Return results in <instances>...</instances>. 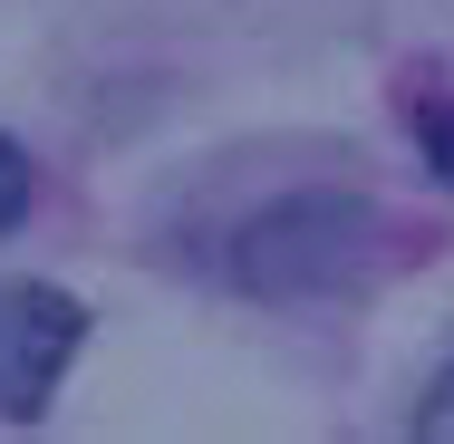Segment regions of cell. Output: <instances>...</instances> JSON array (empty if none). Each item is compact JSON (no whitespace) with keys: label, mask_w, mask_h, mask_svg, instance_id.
Masks as SVG:
<instances>
[{"label":"cell","mask_w":454,"mask_h":444,"mask_svg":"<svg viewBox=\"0 0 454 444\" xmlns=\"http://www.w3.org/2000/svg\"><path fill=\"white\" fill-rule=\"evenodd\" d=\"M377 270V203L358 193H280L232 232V280L252 300H348Z\"/></svg>","instance_id":"1"},{"label":"cell","mask_w":454,"mask_h":444,"mask_svg":"<svg viewBox=\"0 0 454 444\" xmlns=\"http://www.w3.org/2000/svg\"><path fill=\"white\" fill-rule=\"evenodd\" d=\"M88 339V309L49 280H10L0 290V416H39L68 377V357Z\"/></svg>","instance_id":"2"},{"label":"cell","mask_w":454,"mask_h":444,"mask_svg":"<svg viewBox=\"0 0 454 444\" xmlns=\"http://www.w3.org/2000/svg\"><path fill=\"white\" fill-rule=\"evenodd\" d=\"M29 193H39V175H29V155H20L10 136H0V232H10V222H29Z\"/></svg>","instance_id":"3"},{"label":"cell","mask_w":454,"mask_h":444,"mask_svg":"<svg viewBox=\"0 0 454 444\" xmlns=\"http://www.w3.org/2000/svg\"><path fill=\"white\" fill-rule=\"evenodd\" d=\"M416 435H426V444H454V367L426 386V406H416Z\"/></svg>","instance_id":"4"},{"label":"cell","mask_w":454,"mask_h":444,"mask_svg":"<svg viewBox=\"0 0 454 444\" xmlns=\"http://www.w3.org/2000/svg\"><path fill=\"white\" fill-rule=\"evenodd\" d=\"M416 136H426V155H435V175L454 183V106H416Z\"/></svg>","instance_id":"5"}]
</instances>
